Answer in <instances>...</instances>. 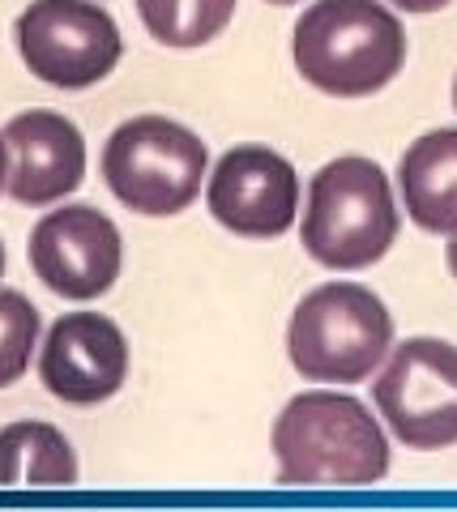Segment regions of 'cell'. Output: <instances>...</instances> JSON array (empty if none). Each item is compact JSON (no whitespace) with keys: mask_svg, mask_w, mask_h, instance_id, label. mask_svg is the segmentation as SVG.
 <instances>
[{"mask_svg":"<svg viewBox=\"0 0 457 512\" xmlns=\"http://www.w3.org/2000/svg\"><path fill=\"white\" fill-rule=\"evenodd\" d=\"M278 483L372 487L389 474V440L364 402L346 393H299L274 423Z\"/></svg>","mask_w":457,"mask_h":512,"instance_id":"obj_1","label":"cell"},{"mask_svg":"<svg viewBox=\"0 0 457 512\" xmlns=\"http://www.w3.org/2000/svg\"><path fill=\"white\" fill-rule=\"evenodd\" d=\"M295 69L308 86L334 99H368L406 64V30L376 0H317L299 13Z\"/></svg>","mask_w":457,"mask_h":512,"instance_id":"obj_2","label":"cell"},{"mask_svg":"<svg viewBox=\"0 0 457 512\" xmlns=\"http://www.w3.org/2000/svg\"><path fill=\"white\" fill-rule=\"evenodd\" d=\"M304 248L317 265L355 274L376 265L398 239V205L389 175L372 158L346 154L325 163L308 184Z\"/></svg>","mask_w":457,"mask_h":512,"instance_id":"obj_3","label":"cell"},{"mask_svg":"<svg viewBox=\"0 0 457 512\" xmlns=\"http://www.w3.org/2000/svg\"><path fill=\"white\" fill-rule=\"evenodd\" d=\"M393 316L359 282H325L299 299L287 325V355L304 380L359 384L385 363Z\"/></svg>","mask_w":457,"mask_h":512,"instance_id":"obj_4","label":"cell"},{"mask_svg":"<svg viewBox=\"0 0 457 512\" xmlns=\"http://www.w3.org/2000/svg\"><path fill=\"white\" fill-rule=\"evenodd\" d=\"M206 141L167 116L124 120L103 146V180L133 214L171 218L188 210L206 180Z\"/></svg>","mask_w":457,"mask_h":512,"instance_id":"obj_5","label":"cell"},{"mask_svg":"<svg viewBox=\"0 0 457 512\" xmlns=\"http://www.w3.org/2000/svg\"><path fill=\"white\" fill-rule=\"evenodd\" d=\"M376 410L406 448L436 453L457 444V346L406 338L372 380Z\"/></svg>","mask_w":457,"mask_h":512,"instance_id":"obj_6","label":"cell"},{"mask_svg":"<svg viewBox=\"0 0 457 512\" xmlns=\"http://www.w3.org/2000/svg\"><path fill=\"white\" fill-rule=\"evenodd\" d=\"M13 35L26 69L56 90H86L103 82L124 52L116 18L90 0H35Z\"/></svg>","mask_w":457,"mask_h":512,"instance_id":"obj_7","label":"cell"},{"mask_svg":"<svg viewBox=\"0 0 457 512\" xmlns=\"http://www.w3.org/2000/svg\"><path fill=\"white\" fill-rule=\"evenodd\" d=\"M124 244L116 222L94 205H65L39 218L30 231V269L60 299L86 303L116 286Z\"/></svg>","mask_w":457,"mask_h":512,"instance_id":"obj_8","label":"cell"},{"mask_svg":"<svg viewBox=\"0 0 457 512\" xmlns=\"http://www.w3.org/2000/svg\"><path fill=\"white\" fill-rule=\"evenodd\" d=\"M206 201L231 235L278 239L299 214V175L270 146H235L210 171Z\"/></svg>","mask_w":457,"mask_h":512,"instance_id":"obj_9","label":"cell"},{"mask_svg":"<svg viewBox=\"0 0 457 512\" xmlns=\"http://www.w3.org/2000/svg\"><path fill=\"white\" fill-rule=\"evenodd\" d=\"M124 376H129V342L112 316L69 312L52 325L39 355V380L52 397L69 406H99L120 393Z\"/></svg>","mask_w":457,"mask_h":512,"instance_id":"obj_10","label":"cell"},{"mask_svg":"<svg viewBox=\"0 0 457 512\" xmlns=\"http://www.w3.org/2000/svg\"><path fill=\"white\" fill-rule=\"evenodd\" d=\"M5 192L22 205H52L86 180V141L60 111H22L5 124Z\"/></svg>","mask_w":457,"mask_h":512,"instance_id":"obj_11","label":"cell"},{"mask_svg":"<svg viewBox=\"0 0 457 512\" xmlns=\"http://www.w3.org/2000/svg\"><path fill=\"white\" fill-rule=\"evenodd\" d=\"M402 205L415 227L432 235L457 231V128H436L402 154Z\"/></svg>","mask_w":457,"mask_h":512,"instance_id":"obj_12","label":"cell"},{"mask_svg":"<svg viewBox=\"0 0 457 512\" xmlns=\"http://www.w3.org/2000/svg\"><path fill=\"white\" fill-rule=\"evenodd\" d=\"M77 457L60 427L22 419L0 427V487H73Z\"/></svg>","mask_w":457,"mask_h":512,"instance_id":"obj_13","label":"cell"},{"mask_svg":"<svg viewBox=\"0 0 457 512\" xmlns=\"http://www.w3.org/2000/svg\"><path fill=\"white\" fill-rule=\"evenodd\" d=\"M137 13L163 47H201L227 30L235 0H137Z\"/></svg>","mask_w":457,"mask_h":512,"instance_id":"obj_14","label":"cell"},{"mask_svg":"<svg viewBox=\"0 0 457 512\" xmlns=\"http://www.w3.org/2000/svg\"><path fill=\"white\" fill-rule=\"evenodd\" d=\"M39 346V312L22 291H0V389L26 376Z\"/></svg>","mask_w":457,"mask_h":512,"instance_id":"obj_15","label":"cell"},{"mask_svg":"<svg viewBox=\"0 0 457 512\" xmlns=\"http://www.w3.org/2000/svg\"><path fill=\"white\" fill-rule=\"evenodd\" d=\"M389 5H398L406 13H436V9H445L449 0H389Z\"/></svg>","mask_w":457,"mask_h":512,"instance_id":"obj_16","label":"cell"},{"mask_svg":"<svg viewBox=\"0 0 457 512\" xmlns=\"http://www.w3.org/2000/svg\"><path fill=\"white\" fill-rule=\"evenodd\" d=\"M449 269H453V278H457V231L449 235Z\"/></svg>","mask_w":457,"mask_h":512,"instance_id":"obj_17","label":"cell"},{"mask_svg":"<svg viewBox=\"0 0 457 512\" xmlns=\"http://www.w3.org/2000/svg\"><path fill=\"white\" fill-rule=\"evenodd\" d=\"M0 192H5V141H0Z\"/></svg>","mask_w":457,"mask_h":512,"instance_id":"obj_18","label":"cell"},{"mask_svg":"<svg viewBox=\"0 0 457 512\" xmlns=\"http://www.w3.org/2000/svg\"><path fill=\"white\" fill-rule=\"evenodd\" d=\"M0 274H5V244H0Z\"/></svg>","mask_w":457,"mask_h":512,"instance_id":"obj_19","label":"cell"},{"mask_svg":"<svg viewBox=\"0 0 457 512\" xmlns=\"http://www.w3.org/2000/svg\"><path fill=\"white\" fill-rule=\"evenodd\" d=\"M270 5H295V0H270Z\"/></svg>","mask_w":457,"mask_h":512,"instance_id":"obj_20","label":"cell"},{"mask_svg":"<svg viewBox=\"0 0 457 512\" xmlns=\"http://www.w3.org/2000/svg\"><path fill=\"white\" fill-rule=\"evenodd\" d=\"M453 107H457V82H453Z\"/></svg>","mask_w":457,"mask_h":512,"instance_id":"obj_21","label":"cell"}]
</instances>
